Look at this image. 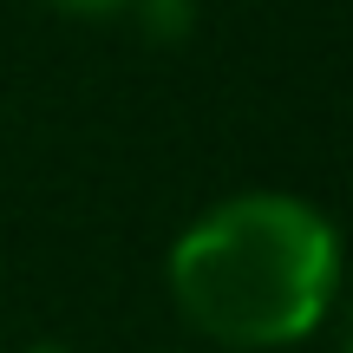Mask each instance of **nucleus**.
Wrapping results in <instances>:
<instances>
[{
	"mask_svg": "<svg viewBox=\"0 0 353 353\" xmlns=\"http://www.w3.org/2000/svg\"><path fill=\"white\" fill-rule=\"evenodd\" d=\"M170 301L223 353H281L341 301V229L288 190L223 196L170 242Z\"/></svg>",
	"mask_w": 353,
	"mask_h": 353,
	"instance_id": "nucleus-1",
	"label": "nucleus"
},
{
	"mask_svg": "<svg viewBox=\"0 0 353 353\" xmlns=\"http://www.w3.org/2000/svg\"><path fill=\"white\" fill-rule=\"evenodd\" d=\"M125 13L144 26L151 46H183L190 26H196V0H131Z\"/></svg>",
	"mask_w": 353,
	"mask_h": 353,
	"instance_id": "nucleus-2",
	"label": "nucleus"
},
{
	"mask_svg": "<svg viewBox=\"0 0 353 353\" xmlns=\"http://www.w3.org/2000/svg\"><path fill=\"white\" fill-rule=\"evenodd\" d=\"M46 7L72 13V20H112V13H125L131 0H46Z\"/></svg>",
	"mask_w": 353,
	"mask_h": 353,
	"instance_id": "nucleus-3",
	"label": "nucleus"
},
{
	"mask_svg": "<svg viewBox=\"0 0 353 353\" xmlns=\"http://www.w3.org/2000/svg\"><path fill=\"white\" fill-rule=\"evenodd\" d=\"M341 353H353V294L341 301Z\"/></svg>",
	"mask_w": 353,
	"mask_h": 353,
	"instance_id": "nucleus-4",
	"label": "nucleus"
},
{
	"mask_svg": "<svg viewBox=\"0 0 353 353\" xmlns=\"http://www.w3.org/2000/svg\"><path fill=\"white\" fill-rule=\"evenodd\" d=\"M20 353H72V347H52V341H39V347H20Z\"/></svg>",
	"mask_w": 353,
	"mask_h": 353,
	"instance_id": "nucleus-5",
	"label": "nucleus"
},
{
	"mask_svg": "<svg viewBox=\"0 0 353 353\" xmlns=\"http://www.w3.org/2000/svg\"><path fill=\"white\" fill-rule=\"evenodd\" d=\"M164 353H176V347H164Z\"/></svg>",
	"mask_w": 353,
	"mask_h": 353,
	"instance_id": "nucleus-6",
	"label": "nucleus"
}]
</instances>
